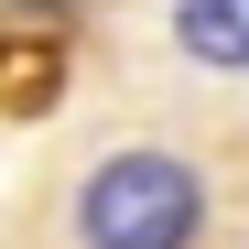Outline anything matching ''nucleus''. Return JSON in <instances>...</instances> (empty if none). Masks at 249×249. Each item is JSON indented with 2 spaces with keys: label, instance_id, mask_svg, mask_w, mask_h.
Here are the masks:
<instances>
[{
  "label": "nucleus",
  "instance_id": "1",
  "mask_svg": "<svg viewBox=\"0 0 249 249\" xmlns=\"http://www.w3.org/2000/svg\"><path fill=\"white\" fill-rule=\"evenodd\" d=\"M54 249H228L238 238V174L217 141L184 130H98L44 184Z\"/></svg>",
  "mask_w": 249,
  "mask_h": 249
},
{
  "label": "nucleus",
  "instance_id": "2",
  "mask_svg": "<svg viewBox=\"0 0 249 249\" xmlns=\"http://www.w3.org/2000/svg\"><path fill=\"white\" fill-rule=\"evenodd\" d=\"M152 54L195 87H249V0H152Z\"/></svg>",
  "mask_w": 249,
  "mask_h": 249
}]
</instances>
